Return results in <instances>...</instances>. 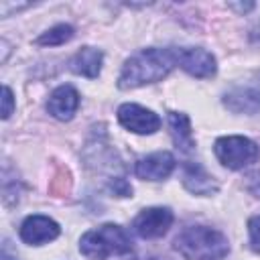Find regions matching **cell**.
<instances>
[{
    "label": "cell",
    "mask_w": 260,
    "mask_h": 260,
    "mask_svg": "<svg viewBox=\"0 0 260 260\" xmlns=\"http://www.w3.org/2000/svg\"><path fill=\"white\" fill-rule=\"evenodd\" d=\"M79 250L87 258L104 260L108 256H120V254H130L132 252V242L124 228L116 223H104L95 230H89L81 236Z\"/></svg>",
    "instance_id": "3"
},
{
    "label": "cell",
    "mask_w": 260,
    "mask_h": 260,
    "mask_svg": "<svg viewBox=\"0 0 260 260\" xmlns=\"http://www.w3.org/2000/svg\"><path fill=\"white\" fill-rule=\"evenodd\" d=\"M248 232H250V248L260 254V213L250 217L248 221Z\"/></svg>",
    "instance_id": "16"
},
{
    "label": "cell",
    "mask_w": 260,
    "mask_h": 260,
    "mask_svg": "<svg viewBox=\"0 0 260 260\" xmlns=\"http://www.w3.org/2000/svg\"><path fill=\"white\" fill-rule=\"evenodd\" d=\"M71 37H73V26H69V24H57V26L49 28L47 32H43L37 39V45H41V47H57V45L67 43Z\"/></svg>",
    "instance_id": "15"
},
{
    "label": "cell",
    "mask_w": 260,
    "mask_h": 260,
    "mask_svg": "<svg viewBox=\"0 0 260 260\" xmlns=\"http://www.w3.org/2000/svg\"><path fill=\"white\" fill-rule=\"evenodd\" d=\"M177 65V49H142L132 55L118 77L120 89H132L165 79Z\"/></svg>",
    "instance_id": "1"
},
{
    "label": "cell",
    "mask_w": 260,
    "mask_h": 260,
    "mask_svg": "<svg viewBox=\"0 0 260 260\" xmlns=\"http://www.w3.org/2000/svg\"><path fill=\"white\" fill-rule=\"evenodd\" d=\"M108 187H110V191H112L114 195H118V197H130V195H132L130 183H128L126 179H122V177H114Z\"/></svg>",
    "instance_id": "17"
},
{
    "label": "cell",
    "mask_w": 260,
    "mask_h": 260,
    "mask_svg": "<svg viewBox=\"0 0 260 260\" xmlns=\"http://www.w3.org/2000/svg\"><path fill=\"white\" fill-rule=\"evenodd\" d=\"M79 108V93L73 85H59L47 102V110L57 120H71Z\"/></svg>",
    "instance_id": "10"
},
{
    "label": "cell",
    "mask_w": 260,
    "mask_h": 260,
    "mask_svg": "<svg viewBox=\"0 0 260 260\" xmlns=\"http://www.w3.org/2000/svg\"><path fill=\"white\" fill-rule=\"evenodd\" d=\"M171 223H173V211L169 207H148L134 217L132 228L140 238L154 240L165 236Z\"/></svg>",
    "instance_id": "5"
},
{
    "label": "cell",
    "mask_w": 260,
    "mask_h": 260,
    "mask_svg": "<svg viewBox=\"0 0 260 260\" xmlns=\"http://www.w3.org/2000/svg\"><path fill=\"white\" fill-rule=\"evenodd\" d=\"M175 248L187 260H223L230 252V242L213 228L189 225L177 236Z\"/></svg>",
    "instance_id": "2"
},
{
    "label": "cell",
    "mask_w": 260,
    "mask_h": 260,
    "mask_svg": "<svg viewBox=\"0 0 260 260\" xmlns=\"http://www.w3.org/2000/svg\"><path fill=\"white\" fill-rule=\"evenodd\" d=\"M217 160L228 169H244L260 158V146L246 136H221L213 144Z\"/></svg>",
    "instance_id": "4"
},
{
    "label": "cell",
    "mask_w": 260,
    "mask_h": 260,
    "mask_svg": "<svg viewBox=\"0 0 260 260\" xmlns=\"http://www.w3.org/2000/svg\"><path fill=\"white\" fill-rule=\"evenodd\" d=\"M183 185L195 195H211L217 191L213 177L197 162H187L183 167Z\"/></svg>",
    "instance_id": "11"
},
{
    "label": "cell",
    "mask_w": 260,
    "mask_h": 260,
    "mask_svg": "<svg viewBox=\"0 0 260 260\" xmlns=\"http://www.w3.org/2000/svg\"><path fill=\"white\" fill-rule=\"evenodd\" d=\"M169 128H171V136L177 144V148L189 152L195 142H193V132H191V122L187 118V114L181 112H169Z\"/></svg>",
    "instance_id": "14"
},
{
    "label": "cell",
    "mask_w": 260,
    "mask_h": 260,
    "mask_svg": "<svg viewBox=\"0 0 260 260\" xmlns=\"http://www.w3.org/2000/svg\"><path fill=\"white\" fill-rule=\"evenodd\" d=\"M59 234H61L59 223L47 215H28L20 225V238L30 246H41L45 242H51Z\"/></svg>",
    "instance_id": "8"
},
{
    "label": "cell",
    "mask_w": 260,
    "mask_h": 260,
    "mask_svg": "<svg viewBox=\"0 0 260 260\" xmlns=\"http://www.w3.org/2000/svg\"><path fill=\"white\" fill-rule=\"evenodd\" d=\"M118 122L134 134H152L160 128V118L138 104H122L118 108Z\"/></svg>",
    "instance_id": "6"
},
{
    "label": "cell",
    "mask_w": 260,
    "mask_h": 260,
    "mask_svg": "<svg viewBox=\"0 0 260 260\" xmlns=\"http://www.w3.org/2000/svg\"><path fill=\"white\" fill-rule=\"evenodd\" d=\"M2 260H16V256H10V254H8V248L4 246V248H2Z\"/></svg>",
    "instance_id": "19"
},
{
    "label": "cell",
    "mask_w": 260,
    "mask_h": 260,
    "mask_svg": "<svg viewBox=\"0 0 260 260\" xmlns=\"http://www.w3.org/2000/svg\"><path fill=\"white\" fill-rule=\"evenodd\" d=\"M12 110H14L12 89H10L8 85H4V89H2V118H4V120H6V118H10Z\"/></svg>",
    "instance_id": "18"
},
{
    "label": "cell",
    "mask_w": 260,
    "mask_h": 260,
    "mask_svg": "<svg viewBox=\"0 0 260 260\" xmlns=\"http://www.w3.org/2000/svg\"><path fill=\"white\" fill-rule=\"evenodd\" d=\"M173 169H175V156L167 150H158L148 156H142L134 167L136 177L144 181H162L173 173Z\"/></svg>",
    "instance_id": "9"
},
{
    "label": "cell",
    "mask_w": 260,
    "mask_h": 260,
    "mask_svg": "<svg viewBox=\"0 0 260 260\" xmlns=\"http://www.w3.org/2000/svg\"><path fill=\"white\" fill-rule=\"evenodd\" d=\"M102 51L100 49H93V47H83L79 49L71 61H69V67L73 73L77 75H83V77H89V79H95L100 75V69H102Z\"/></svg>",
    "instance_id": "12"
},
{
    "label": "cell",
    "mask_w": 260,
    "mask_h": 260,
    "mask_svg": "<svg viewBox=\"0 0 260 260\" xmlns=\"http://www.w3.org/2000/svg\"><path fill=\"white\" fill-rule=\"evenodd\" d=\"M177 65L199 79H207L215 73V57L201 47L177 49Z\"/></svg>",
    "instance_id": "7"
},
{
    "label": "cell",
    "mask_w": 260,
    "mask_h": 260,
    "mask_svg": "<svg viewBox=\"0 0 260 260\" xmlns=\"http://www.w3.org/2000/svg\"><path fill=\"white\" fill-rule=\"evenodd\" d=\"M225 108L234 114H258L260 112V91L256 89H234L223 100Z\"/></svg>",
    "instance_id": "13"
}]
</instances>
